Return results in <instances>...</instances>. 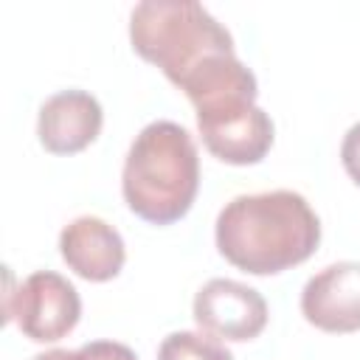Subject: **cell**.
Here are the masks:
<instances>
[{"instance_id": "obj_7", "label": "cell", "mask_w": 360, "mask_h": 360, "mask_svg": "<svg viewBox=\"0 0 360 360\" xmlns=\"http://www.w3.org/2000/svg\"><path fill=\"white\" fill-rule=\"evenodd\" d=\"M304 318L323 332L360 329V262H338L315 273L301 290Z\"/></svg>"}, {"instance_id": "obj_4", "label": "cell", "mask_w": 360, "mask_h": 360, "mask_svg": "<svg viewBox=\"0 0 360 360\" xmlns=\"http://www.w3.org/2000/svg\"><path fill=\"white\" fill-rule=\"evenodd\" d=\"M79 315L82 298L76 287L53 270H37L17 290L6 292V321H14L17 329L37 343L62 340L73 332Z\"/></svg>"}, {"instance_id": "obj_2", "label": "cell", "mask_w": 360, "mask_h": 360, "mask_svg": "<svg viewBox=\"0 0 360 360\" xmlns=\"http://www.w3.org/2000/svg\"><path fill=\"white\" fill-rule=\"evenodd\" d=\"M200 188L194 138L174 121L146 124L124 160L121 191L135 217L152 225L183 219Z\"/></svg>"}, {"instance_id": "obj_12", "label": "cell", "mask_w": 360, "mask_h": 360, "mask_svg": "<svg viewBox=\"0 0 360 360\" xmlns=\"http://www.w3.org/2000/svg\"><path fill=\"white\" fill-rule=\"evenodd\" d=\"M340 160H343L346 174L360 186V121L346 132L340 143Z\"/></svg>"}, {"instance_id": "obj_9", "label": "cell", "mask_w": 360, "mask_h": 360, "mask_svg": "<svg viewBox=\"0 0 360 360\" xmlns=\"http://www.w3.org/2000/svg\"><path fill=\"white\" fill-rule=\"evenodd\" d=\"M65 264L87 281H110L121 273L127 250L121 233L101 217H76L59 236Z\"/></svg>"}, {"instance_id": "obj_13", "label": "cell", "mask_w": 360, "mask_h": 360, "mask_svg": "<svg viewBox=\"0 0 360 360\" xmlns=\"http://www.w3.org/2000/svg\"><path fill=\"white\" fill-rule=\"evenodd\" d=\"M34 360H82V352H70V349H51V352H42L37 354Z\"/></svg>"}, {"instance_id": "obj_10", "label": "cell", "mask_w": 360, "mask_h": 360, "mask_svg": "<svg viewBox=\"0 0 360 360\" xmlns=\"http://www.w3.org/2000/svg\"><path fill=\"white\" fill-rule=\"evenodd\" d=\"M158 360H233V354L208 332H172L163 338Z\"/></svg>"}, {"instance_id": "obj_8", "label": "cell", "mask_w": 360, "mask_h": 360, "mask_svg": "<svg viewBox=\"0 0 360 360\" xmlns=\"http://www.w3.org/2000/svg\"><path fill=\"white\" fill-rule=\"evenodd\" d=\"M101 124L104 112L96 96L87 90H62L39 107L37 135L51 155H76L98 138Z\"/></svg>"}, {"instance_id": "obj_11", "label": "cell", "mask_w": 360, "mask_h": 360, "mask_svg": "<svg viewBox=\"0 0 360 360\" xmlns=\"http://www.w3.org/2000/svg\"><path fill=\"white\" fill-rule=\"evenodd\" d=\"M79 352H82V360H138L129 346L115 340H90Z\"/></svg>"}, {"instance_id": "obj_1", "label": "cell", "mask_w": 360, "mask_h": 360, "mask_svg": "<svg viewBox=\"0 0 360 360\" xmlns=\"http://www.w3.org/2000/svg\"><path fill=\"white\" fill-rule=\"evenodd\" d=\"M321 242V219L298 191L239 194L217 217V248L239 270L276 276L307 262Z\"/></svg>"}, {"instance_id": "obj_3", "label": "cell", "mask_w": 360, "mask_h": 360, "mask_svg": "<svg viewBox=\"0 0 360 360\" xmlns=\"http://www.w3.org/2000/svg\"><path fill=\"white\" fill-rule=\"evenodd\" d=\"M129 39L141 59L183 87L211 59L236 53L233 37L194 0H143L132 8Z\"/></svg>"}, {"instance_id": "obj_6", "label": "cell", "mask_w": 360, "mask_h": 360, "mask_svg": "<svg viewBox=\"0 0 360 360\" xmlns=\"http://www.w3.org/2000/svg\"><path fill=\"white\" fill-rule=\"evenodd\" d=\"M194 321L214 338L253 340L267 323V304L259 290L242 281L211 278L194 295Z\"/></svg>"}, {"instance_id": "obj_5", "label": "cell", "mask_w": 360, "mask_h": 360, "mask_svg": "<svg viewBox=\"0 0 360 360\" xmlns=\"http://www.w3.org/2000/svg\"><path fill=\"white\" fill-rule=\"evenodd\" d=\"M205 149L231 166L259 163L273 146V121L256 101H228L197 112Z\"/></svg>"}]
</instances>
